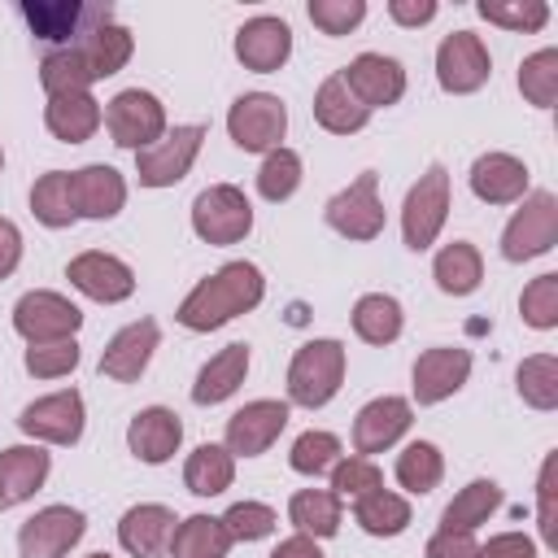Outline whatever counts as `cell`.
I'll use <instances>...</instances> for the list:
<instances>
[{
  "instance_id": "obj_24",
  "label": "cell",
  "mask_w": 558,
  "mask_h": 558,
  "mask_svg": "<svg viewBox=\"0 0 558 558\" xmlns=\"http://www.w3.org/2000/svg\"><path fill=\"white\" fill-rule=\"evenodd\" d=\"M126 445H131V453H135L140 462L161 466V462H170V458L179 453V445H183V423H179L174 410L148 405V410H140V414L131 418Z\"/></svg>"
},
{
  "instance_id": "obj_17",
  "label": "cell",
  "mask_w": 558,
  "mask_h": 558,
  "mask_svg": "<svg viewBox=\"0 0 558 558\" xmlns=\"http://www.w3.org/2000/svg\"><path fill=\"white\" fill-rule=\"evenodd\" d=\"M344 83L349 92L375 113V109H388L405 96V65L397 57H384V52H357L344 70Z\"/></svg>"
},
{
  "instance_id": "obj_47",
  "label": "cell",
  "mask_w": 558,
  "mask_h": 558,
  "mask_svg": "<svg viewBox=\"0 0 558 558\" xmlns=\"http://www.w3.org/2000/svg\"><path fill=\"white\" fill-rule=\"evenodd\" d=\"M327 475H331V493H336V497H362V493H371V488H384L379 466H375L371 458H362V453L340 458Z\"/></svg>"
},
{
  "instance_id": "obj_19",
  "label": "cell",
  "mask_w": 558,
  "mask_h": 558,
  "mask_svg": "<svg viewBox=\"0 0 558 558\" xmlns=\"http://www.w3.org/2000/svg\"><path fill=\"white\" fill-rule=\"evenodd\" d=\"M235 57L253 74H275L292 57V26L275 13H257L235 31Z\"/></svg>"
},
{
  "instance_id": "obj_1",
  "label": "cell",
  "mask_w": 558,
  "mask_h": 558,
  "mask_svg": "<svg viewBox=\"0 0 558 558\" xmlns=\"http://www.w3.org/2000/svg\"><path fill=\"white\" fill-rule=\"evenodd\" d=\"M262 296H266L262 270H257L253 262H227V266H218L214 275H205V279L183 296V305H179L174 318H179L187 331H214V327H222V323H231V318L257 310Z\"/></svg>"
},
{
  "instance_id": "obj_39",
  "label": "cell",
  "mask_w": 558,
  "mask_h": 558,
  "mask_svg": "<svg viewBox=\"0 0 558 558\" xmlns=\"http://www.w3.org/2000/svg\"><path fill=\"white\" fill-rule=\"evenodd\" d=\"M445 475V453L432 445V440H410L401 453H397V484L414 497L432 493Z\"/></svg>"
},
{
  "instance_id": "obj_53",
  "label": "cell",
  "mask_w": 558,
  "mask_h": 558,
  "mask_svg": "<svg viewBox=\"0 0 558 558\" xmlns=\"http://www.w3.org/2000/svg\"><path fill=\"white\" fill-rule=\"evenodd\" d=\"M480 558H536V545L523 532H497L488 545H480Z\"/></svg>"
},
{
  "instance_id": "obj_5",
  "label": "cell",
  "mask_w": 558,
  "mask_h": 558,
  "mask_svg": "<svg viewBox=\"0 0 558 558\" xmlns=\"http://www.w3.org/2000/svg\"><path fill=\"white\" fill-rule=\"evenodd\" d=\"M192 231L205 244H240L253 231V205L235 183H214L192 201Z\"/></svg>"
},
{
  "instance_id": "obj_40",
  "label": "cell",
  "mask_w": 558,
  "mask_h": 558,
  "mask_svg": "<svg viewBox=\"0 0 558 558\" xmlns=\"http://www.w3.org/2000/svg\"><path fill=\"white\" fill-rule=\"evenodd\" d=\"M514 388L532 410H554L558 405V357L554 353H532L514 371Z\"/></svg>"
},
{
  "instance_id": "obj_43",
  "label": "cell",
  "mask_w": 558,
  "mask_h": 558,
  "mask_svg": "<svg viewBox=\"0 0 558 558\" xmlns=\"http://www.w3.org/2000/svg\"><path fill=\"white\" fill-rule=\"evenodd\" d=\"M39 83H44L48 96H70V92H87L96 78L87 74V65L74 48H52L39 61Z\"/></svg>"
},
{
  "instance_id": "obj_38",
  "label": "cell",
  "mask_w": 558,
  "mask_h": 558,
  "mask_svg": "<svg viewBox=\"0 0 558 558\" xmlns=\"http://www.w3.org/2000/svg\"><path fill=\"white\" fill-rule=\"evenodd\" d=\"M31 214L44 227H52V231H61V227H70L78 218L74 214V192H70V170H48V174L35 179V187H31Z\"/></svg>"
},
{
  "instance_id": "obj_37",
  "label": "cell",
  "mask_w": 558,
  "mask_h": 558,
  "mask_svg": "<svg viewBox=\"0 0 558 558\" xmlns=\"http://www.w3.org/2000/svg\"><path fill=\"white\" fill-rule=\"evenodd\" d=\"M501 506V488L493 480H471L440 514V527L445 532H475L480 523H488V514Z\"/></svg>"
},
{
  "instance_id": "obj_3",
  "label": "cell",
  "mask_w": 558,
  "mask_h": 558,
  "mask_svg": "<svg viewBox=\"0 0 558 558\" xmlns=\"http://www.w3.org/2000/svg\"><path fill=\"white\" fill-rule=\"evenodd\" d=\"M445 218H449V170L440 161H432L418 174V183L405 192V205H401V235H405V244L414 253L432 248L440 227H445Z\"/></svg>"
},
{
  "instance_id": "obj_44",
  "label": "cell",
  "mask_w": 558,
  "mask_h": 558,
  "mask_svg": "<svg viewBox=\"0 0 558 558\" xmlns=\"http://www.w3.org/2000/svg\"><path fill=\"white\" fill-rule=\"evenodd\" d=\"M301 187V153H292V148H275V153H266L262 157V170H257V192L266 196V201H288L292 192Z\"/></svg>"
},
{
  "instance_id": "obj_9",
  "label": "cell",
  "mask_w": 558,
  "mask_h": 558,
  "mask_svg": "<svg viewBox=\"0 0 558 558\" xmlns=\"http://www.w3.org/2000/svg\"><path fill=\"white\" fill-rule=\"evenodd\" d=\"M327 227L344 240H375L384 231V201H379V174L362 170L344 192H336L323 209Z\"/></svg>"
},
{
  "instance_id": "obj_28",
  "label": "cell",
  "mask_w": 558,
  "mask_h": 558,
  "mask_svg": "<svg viewBox=\"0 0 558 558\" xmlns=\"http://www.w3.org/2000/svg\"><path fill=\"white\" fill-rule=\"evenodd\" d=\"M70 48L83 57V65H87V74H92V78H109V74H118V70L131 61L135 39H131V31H126V26H118V22L109 17V22L92 26V31H83Z\"/></svg>"
},
{
  "instance_id": "obj_56",
  "label": "cell",
  "mask_w": 558,
  "mask_h": 558,
  "mask_svg": "<svg viewBox=\"0 0 558 558\" xmlns=\"http://www.w3.org/2000/svg\"><path fill=\"white\" fill-rule=\"evenodd\" d=\"M270 558H323V549H318V541H314V536H301V532H296V536L279 541Z\"/></svg>"
},
{
  "instance_id": "obj_12",
  "label": "cell",
  "mask_w": 558,
  "mask_h": 558,
  "mask_svg": "<svg viewBox=\"0 0 558 558\" xmlns=\"http://www.w3.org/2000/svg\"><path fill=\"white\" fill-rule=\"evenodd\" d=\"M87 532L83 510L74 506H44L17 532V558H65Z\"/></svg>"
},
{
  "instance_id": "obj_13",
  "label": "cell",
  "mask_w": 558,
  "mask_h": 558,
  "mask_svg": "<svg viewBox=\"0 0 558 558\" xmlns=\"http://www.w3.org/2000/svg\"><path fill=\"white\" fill-rule=\"evenodd\" d=\"M22 17L31 22V31L39 39H52V44L70 48L83 31L109 22L113 9L109 4H87V0H22Z\"/></svg>"
},
{
  "instance_id": "obj_29",
  "label": "cell",
  "mask_w": 558,
  "mask_h": 558,
  "mask_svg": "<svg viewBox=\"0 0 558 558\" xmlns=\"http://www.w3.org/2000/svg\"><path fill=\"white\" fill-rule=\"evenodd\" d=\"M314 118H318V126L331 131V135H353V131H362V126L371 122V109L349 92L344 74L336 70V74H327L323 87L314 92Z\"/></svg>"
},
{
  "instance_id": "obj_8",
  "label": "cell",
  "mask_w": 558,
  "mask_h": 558,
  "mask_svg": "<svg viewBox=\"0 0 558 558\" xmlns=\"http://www.w3.org/2000/svg\"><path fill=\"white\" fill-rule=\"evenodd\" d=\"M201 140H205V126L187 122V126L166 131L157 144L140 148L135 153V179H140V187H174L192 170V161L201 153Z\"/></svg>"
},
{
  "instance_id": "obj_36",
  "label": "cell",
  "mask_w": 558,
  "mask_h": 558,
  "mask_svg": "<svg viewBox=\"0 0 558 558\" xmlns=\"http://www.w3.org/2000/svg\"><path fill=\"white\" fill-rule=\"evenodd\" d=\"M401 327H405V314H401V301L397 296H388V292L357 296V305H353V331H357V340H366V344H392L401 336Z\"/></svg>"
},
{
  "instance_id": "obj_15",
  "label": "cell",
  "mask_w": 558,
  "mask_h": 558,
  "mask_svg": "<svg viewBox=\"0 0 558 558\" xmlns=\"http://www.w3.org/2000/svg\"><path fill=\"white\" fill-rule=\"evenodd\" d=\"M65 279H70L83 296H92V301H100V305H118V301H126V296L135 292V270H131L122 257L100 253V248H87V253L70 257Z\"/></svg>"
},
{
  "instance_id": "obj_50",
  "label": "cell",
  "mask_w": 558,
  "mask_h": 558,
  "mask_svg": "<svg viewBox=\"0 0 558 558\" xmlns=\"http://www.w3.org/2000/svg\"><path fill=\"white\" fill-rule=\"evenodd\" d=\"M310 22L323 35H349L366 17V0H310Z\"/></svg>"
},
{
  "instance_id": "obj_31",
  "label": "cell",
  "mask_w": 558,
  "mask_h": 558,
  "mask_svg": "<svg viewBox=\"0 0 558 558\" xmlns=\"http://www.w3.org/2000/svg\"><path fill=\"white\" fill-rule=\"evenodd\" d=\"M432 279H436V288H440L445 296H471V292L480 288V279H484V257H480V248H475L471 240L445 244V248L436 253V262H432Z\"/></svg>"
},
{
  "instance_id": "obj_26",
  "label": "cell",
  "mask_w": 558,
  "mask_h": 558,
  "mask_svg": "<svg viewBox=\"0 0 558 558\" xmlns=\"http://www.w3.org/2000/svg\"><path fill=\"white\" fill-rule=\"evenodd\" d=\"M70 192H74V214L78 218H113L122 205H126V179L113 170V166H83V170H70Z\"/></svg>"
},
{
  "instance_id": "obj_20",
  "label": "cell",
  "mask_w": 558,
  "mask_h": 558,
  "mask_svg": "<svg viewBox=\"0 0 558 558\" xmlns=\"http://www.w3.org/2000/svg\"><path fill=\"white\" fill-rule=\"evenodd\" d=\"M471 375V353L458 344H436L423 349L414 357V401L418 405H436L445 397H453Z\"/></svg>"
},
{
  "instance_id": "obj_11",
  "label": "cell",
  "mask_w": 558,
  "mask_h": 558,
  "mask_svg": "<svg viewBox=\"0 0 558 558\" xmlns=\"http://www.w3.org/2000/svg\"><path fill=\"white\" fill-rule=\"evenodd\" d=\"M493 57L475 31H449L436 48V83L453 96H471L488 83Z\"/></svg>"
},
{
  "instance_id": "obj_35",
  "label": "cell",
  "mask_w": 558,
  "mask_h": 558,
  "mask_svg": "<svg viewBox=\"0 0 558 558\" xmlns=\"http://www.w3.org/2000/svg\"><path fill=\"white\" fill-rule=\"evenodd\" d=\"M288 519H292V527L301 536L327 541V536L340 532V497L331 488H301L288 501Z\"/></svg>"
},
{
  "instance_id": "obj_41",
  "label": "cell",
  "mask_w": 558,
  "mask_h": 558,
  "mask_svg": "<svg viewBox=\"0 0 558 558\" xmlns=\"http://www.w3.org/2000/svg\"><path fill=\"white\" fill-rule=\"evenodd\" d=\"M519 92H523L527 105L554 109V100H558V48H541V52L523 57V65H519Z\"/></svg>"
},
{
  "instance_id": "obj_16",
  "label": "cell",
  "mask_w": 558,
  "mask_h": 558,
  "mask_svg": "<svg viewBox=\"0 0 558 558\" xmlns=\"http://www.w3.org/2000/svg\"><path fill=\"white\" fill-rule=\"evenodd\" d=\"M283 427H288V401H270V397L248 401L227 418V453L257 458L279 440Z\"/></svg>"
},
{
  "instance_id": "obj_25",
  "label": "cell",
  "mask_w": 558,
  "mask_h": 558,
  "mask_svg": "<svg viewBox=\"0 0 558 558\" xmlns=\"http://www.w3.org/2000/svg\"><path fill=\"white\" fill-rule=\"evenodd\" d=\"M527 166L510 153H484L471 161V192L484 201V205H514L527 196Z\"/></svg>"
},
{
  "instance_id": "obj_49",
  "label": "cell",
  "mask_w": 558,
  "mask_h": 558,
  "mask_svg": "<svg viewBox=\"0 0 558 558\" xmlns=\"http://www.w3.org/2000/svg\"><path fill=\"white\" fill-rule=\"evenodd\" d=\"M78 366V344L74 336L70 340H48V344H31L26 349V371L35 379H61Z\"/></svg>"
},
{
  "instance_id": "obj_52",
  "label": "cell",
  "mask_w": 558,
  "mask_h": 558,
  "mask_svg": "<svg viewBox=\"0 0 558 558\" xmlns=\"http://www.w3.org/2000/svg\"><path fill=\"white\" fill-rule=\"evenodd\" d=\"M427 558H480V541H475V532H436L432 541H427V549H423Z\"/></svg>"
},
{
  "instance_id": "obj_14",
  "label": "cell",
  "mask_w": 558,
  "mask_h": 558,
  "mask_svg": "<svg viewBox=\"0 0 558 558\" xmlns=\"http://www.w3.org/2000/svg\"><path fill=\"white\" fill-rule=\"evenodd\" d=\"M83 397L74 388H61V392H48L39 401H31L17 418V427L31 436V440H44V445H74L83 436Z\"/></svg>"
},
{
  "instance_id": "obj_51",
  "label": "cell",
  "mask_w": 558,
  "mask_h": 558,
  "mask_svg": "<svg viewBox=\"0 0 558 558\" xmlns=\"http://www.w3.org/2000/svg\"><path fill=\"white\" fill-rule=\"evenodd\" d=\"M554 453L545 458L541 466V480H536V523H541V541L545 545H558V514H554Z\"/></svg>"
},
{
  "instance_id": "obj_48",
  "label": "cell",
  "mask_w": 558,
  "mask_h": 558,
  "mask_svg": "<svg viewBox=\"0 0 558 558\" xmlns=\"http://www.w3.org/2000/svg\"><path fill=\"white\" fill-rule=\"evenodd\" d=\"M279 523V514L266 506V501H235L227 514H222V527L231 541H262L270 536Z\"/></svg>"
},
{
  "instance_id": "obj_18",
  "label": "cell",
  "mask_w": 558,
  "mask_h": 558,
  "mask_svg": "<svg viewBox=\"0 0 558 558\" xmlns=\"http://www.w3.org/2000/svg\"><path fill=\"white\" fill-rule=\"evenodd\" d=\"M410 423H414V410H410L405 397L384 392V397L366 401V405L357 410V418H353V453L371 458V453L392 449V445L410 432Z\"/></svg>"
},
{
  "instance_id": "obj_58",
  "label": "cell",
  "mask_w": 558,
  "mask_h": 558,
  "mask_svg": "<svg viewBox=\"0 0 558 558\" xmlns=\"http://www.w3.org/2000/svg\"><path fill=\"white\" fill-rule=\"evenodd\" d=\"M0 166H4V153H0Z\"/></svg>"
},
{
  "instance_id": "obj_55",
  "label": "cell",
  "mask_w": 558,
  "mask_h": 558,
  "mask_svg": "<svg viewBox=\"0 0 558 558\" xmlns=\"http://www.w3.org/2000/svg\"><path fill=\"white\" fill-rule=\"evenodd\" d=\"M17 262H22V231L9 218H0V279H9Z\"/></svg>"
},
{
  "instance_id": "obj_21",
  "label": "cell",
  "mask_w": 558,
  "mask_h": 558,
  "mask_svg": "<svg viewBox=\"0 0 558 558\" xmlns=\"http://www.w3.org/2000/svg\"><path fill=\"white\" fill-rule=\"evenodd\" d=\"M161 340V327L153 318H135L126 323L122 331L109 336L105 353H100V375L105 379H118V384H131L144 375V366L153 362V349Z\"/></svg>"
},
{
  "instance_id": "obj_34",
  "label": "cell",
  "mask_w": 558,
  "mask_h": 558,
  "mask_svg": "<svg viewBox=\"0 0 558 558\" xmlns=\"http://www.w3.org/2000/svg\"><path fill=\"white\" fill-rule=\"evenodd\" d=\"M235 480V458L227 453V445H196L183 462V484L196 497H218L227 493Z\"/></svg>"
},
{
  "instance_id": "obj_23",
  "label": "cell",
  "mask_w": 558,
  "mask_h": 558,
  "mask_svg": "<svg viewBox=\"0 0 558 558\" xmlns=\"http://www.w3.org/2000/svg\"><path fill=\"white\" fill-rule=\"evenodd\" d=\"M52 471V458L44 445H9L0 449V510H13L31 501Z\"/></svg>"
},
{
  "instance_id": "obj_54",
  "label": "cell",
  "mask_w": 558,
  "mask_h": 558,
  "mask_svg": "<svg viewBox=\"0 0 558 558\" xmlns=\"http://www.w3.org/2000/svg\"><path fill=\"white\" fill-rule=\"evenodd\" d=\"M388 17L397 26H427L436 17V0H392L388 4Z\"/></svg>"
},
{
  "instance_id": "obj_57",
  "label": "cell",
  "mask_w": 558,
  "mask_h": 558,
  "mask_svg": "<svg viewBox=\"0 0 558 558\" xmlns=\"http://www.w3.org/2000/svg\"><path fill=\"white\" fill-rule=\"evenodd\" d=\"M87 558H109V554H87Z\"/></svg>"
},
{
  "instance_id": "obj_10",
  "label": "cell",
  "mask_w": 558,
  "mask_h": 558,
  "mask_svg": "<svg viewBox=\"0 0 558 558\" xmlns=\"http://www.w3.org/2000/svg\"><path fill=\"white\" fill-rule=\"evenodd\" d=\"M78 327H83V314H78V305H74L70 296H61V292L35 288V292L17 296V305H13V331H17L26 344L70 340Z\"/></svg>"
},
{
  "instance_id": "obj_4",
  "label": "cell",
  "mask_w": 558,
  "mask_h": 558,
  "mask_svg": "<svg viewBox=\"0 0 558 558\" xmlns=\"http://www.w3.org/2000/svg\"><path fill=\"white\" fill-rule=\"evenodd\" d=\"M558 244V196L554 192H527L514 218L501 231V257L506 262H532Z\"/></svg>"
},
{
  "instance_id": "obj_6",
  "label": "cell",
  "mask_w": 558,
  "mask_h": 558,
  "mask_svg": "<svg viewBox=\"0 0 558 558\" xmlns=\"http://www.w3.org/2000/svg\"><path fill=\"white\" fill-rule=\"evenodd\" d=\"M105 126L118 148L140 153L166 135V105L144 87H126L105 105Z\"/></svg>"
},
{
  "instance_id": "obj_27",
  "label": "cell",
  "mask_w": 558,
  "mask_h": 558,
  "mask_svg": "<svg viewBox=\"0 0 558 558\" xmlns=\"http://www.w3.org/2000/svg\"><path fill=\"white\" fill-rule=\"evenodd\" d=\"M105 109L92 92H70V96H48L44 105V126L61 140V144H83L100 131Z\"/></svg>"
},
{
  "instance_id": "obj_45",
  "label": "cell",
  "mask_w": 558,
  "mask_h": 558,
  "mask_svg": "<svg viewBox=\"0 0 558 558\" xmlns=\"http://www.w3.org/2000/svg\"><path fill=\"white\" fill-rule=\"evenodd\" d=\"M475 9H480L484 22L506 26V31H523V35H532V31H541L549 22V4L545 0H480Z\"/></svg>"
},
{
  "instance_id": "obj_32",
  "label": "cell",
  "mask_w": 558,
  "mask_h": 558,
  "mask_svg": "<svg viewBox=\"0 0 558 558\" xmlns=\"http://www.w3.org/2000/svg\"><path fill=\"white\" fill-rule=\"evenodd\" d=\"M353 523L366 536H401L410 527V501L401 493L371 488V493L353 497Z\"/></svg>"
},
{
  "instance_id": "obj_46",
  "label": "cell",
  "mask_w": 558,
  "mask_h": 558,
  "mask_svg": "<svg viewBox=\"0 0 558 558\" xmlns=\"http://www.w3.org/2000/svg\"><path fill=\"white\" fill-rule=\"evenodd\" d=\"M519 314L536 331L558 327V275H536L519 296Z\"/></svg>"
},
{
  "instance_id": "obj_42",
  "label": "cell",
  "mask_w": 558,
  "mask_h": 558,
  "mask_svg": "<svg viewBox=\"0 0 558 558\" xmlns=\"http://www.w3.org/2000/svg\"><path fill=\"white\" fill-rule=\"evenodd\" d=\"M344 458V449H340V440L331 436V432H301L296 440H292V449H288V466L296 471V475H327L336 462Z\"/></svg>"
},
{
  "instance_id": "obj_33",
  "label": "cell",
  "mask_w": 558,
  "mask_h": 558,
  "mask_svg": "<svg viewBox=\"0 0 558 558\" xmlns=\"http://www.w3.org/2000/svg\"><path fill=\"white\" fill-rule=\"evenodd\" d=\"M231 536L222 527V519L214 514H187L174 523V541H170V558H227L231 554Z\"/></svg>"
},
{
  "instance_id": "obj_7",
  "label": "cell",
  "mask_w": 558,
  "mask_h": 558,
  "mask_svg": "<svg viewBox=\"0 0 558 558\" xmlns=\"http://www.w3.org/2000/svg\"><path fill=\"white\" fill-rule=\"evenodd\" d=\"M227 131L244 153H275L288 131V109L270 92H244L227 113Z\"/></svg>"
},
{
  "instance_id": "obj_2",
  "label": "cell",
  "mask_w": 558,
  "mask_h": 558,
  "mask_svg": "<svg viewBox=\"0 0 558 558\" xmlns=\"http://www.w3.org/2000/svg\"><path fill=\"white\" fill-rule=\"evenodd\" d=\"M344 384V344L323 336V340H305L296 353H292V366H288V401L292 405H305V410H318L327 405Z\"/></svg>"
},
{
  "instance_id": "obj_22",
  "label": "cell",
  "mask_w": 558,
  "mask_h": 558,
  "mask_svg": "<svg viewBox=\"0 0 558 558\" xmlns=\"http://www.w3.org/2000/svg\"><path fill=\"white\" fill-rule=\"evenodd\" d=\"M174 523H179V519H174L170 506L140 501V506H131V510L118 519V545H122L131 558H161V554H170Z\"/></svg>"
},
{
  "instance_id": "obj_30",
  "label": "cell",
  "mask_w": 558,
  "mask_h": 558,
  "mask_svg": "<svg viewBox=\"0 0 558 558\" xmlns=\"http://www.w3.org/2000/svg\"><path fill=\"white\" fill-rule=\"evenodd\" d=\"M244 375H248V344H227V349H218L205 366H201V375H196V384H192V401L196 405H218V401H227L240 384H244Z\"/></svg>"
}]
</instances>
